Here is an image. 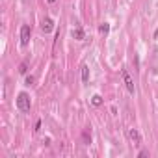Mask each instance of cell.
<instances>
[{"mask_svg": "<svg viewBox=\"0 0 158 158\" xmlns=\"http://www.w3.org/2000/svg\"><path fill=\"white\" fill-rule=\"evenodd\" d=\"M108 30H110V24H106V22L99 26V32H100V34H108Z\"/></svg>", "mask_w": 158, "mask_h": 158, "instance_id": "obj_9", "label": "cell"}, {"mask_svg": "<svg viewBox=\"0 0 158 158\" xmlns=\"http://www.w3.org/2000/svg\"><path fill=\"white\" fill-rule=\"evenodd\" d=\"M73 37L74 39H84V30L80 26H76V30H73Z\"/></svg>", "mask_w": 158, "mask_h": 158, "instance_id": "obj_7", "label": "cell"}, {"mask_svg": "<svg viewBox=\"0 0 158 158\" xmlns=\"http://www.w3.org/2000/svg\"><path fill=\"white\" fill-rule=\"evenodd\" d=\"M47 2H48V4H54V2H56V0H47Z\"/></svg>", "mask_w": 158, "mask_h": 158, "instance_id": "obj_12", "label": "cell"}, {"mask_svg": "<svg viewBox=\"0 0 158 158\" xmlns=\"http://www.w3.org/2000/svg\"><path fill=\"white\" fill-rule=\"evenodd\" d=\"M30 35H32L30 26H28V24H22V28H21V45H22V47H26V45L30 43Z\"/></svg>", "mask_w": 158, "mask_h": 158, "instance_id": "obj_2", "label": "cell"}, {"mask_svg": "<svg viewBox=\"0 0 158 158\" xmlns=\"http://www.w3.org/2000/svg\"><path fill=\"white\" fill-rule=\"evenodd\" d=\"M17 108L21 112H28L30 110V97L26 93H19V97H17Z\"/></svg>", "mask_w": 158, "mask_h": 158, "instance_id": "obj_1", "label": "cell"}, {"mask_svg": "<svg viewBox=\"0 0 158 158\" xmlns=\"http://www.w3.org/2000/svg\"><path fill=\"white\" fill-rule=\"evenodd\" d=\"M121 74H123V80H125V86H126V89H129V93H132V95H134L136 88H134V80L130 78L129 71H126V69H123V71H121Z\"/></svg>", "mask_w": 158, "mask_h": 158, "instance_id": "obj_3", "label": "cell"}, {"mask_svg": "<svg viewBox=\"0 0 158 158\" xmlns=\"http://www.w3.org/2000/svg\"><path fill=\"white\" fill-rule=\"evenodd\" d=\"M52 28H54V22H52V19H45L43 24H41V30L45 34H48V32H52Z\"/></svg>", "mask_w": 158, "mask_h": 158, "instance_id": "obj_5", "label": "cell"}, {"mask_svg": "<svg viewBox=\"0 0 158 158\" xmlns=\"http://www.w3.org/2000/svg\"><path fill=\"white\" fill-rule=\"evenodd\" d=\"M35 82V78H34V76H26V86H32Z\"/></svg>", "mask_w": 158, "mask_h": 158, "instance_id": "obj_11", "label": "cell"}, {"mask_svg": "<svg viewBox=\"0 0 158 158\" xmlns=\"http://www.w3.org/2000/svg\"><path fill=\"white\" fill-rule=\"evenodd\" d=\"M26 71H28L26 63H21V67H19V73H21V74H26Z\"/></svg>", "mask_w": 158, "mask_h": 158, "instance_id": "obj_10", "label": "cell"}, {"mask_svg": "<svg viewBox=\"0 0 158 158\" xmlns=\"http://www.w3.org/2000/svg\"><path fill=\"white\" fill-rule=\"evenodd\" d=\"M129 138H130L132 141H134L136 145H140V143H141V138H140V132H138L136 129H130V130H129Z\"/></svg>", "mask_w": 158, "mask_h": 158, "instance_id": "obj_4", "label": "cell"}, {"mask_svg": "<svg viewBox=\"0 0 158 158\" xmlns=\"http://www.w3.org/2000/svg\"><path fill=\"white\" fill-rule=\"evenodd\" d=\"M82 82L84 84L89 82V67L88 65H82Z\"/></svg>", "mask_w": 158, "mask_h": 158, "instance_id": "obj_6", "label": "cell"}, {"mask_svg": "<svg viewBox=\"0 0 158 158\" xmlns=\"http://www.w3.org/2000/svg\"><path fill=\"white\" fill-rule=\"evenodd\" d=\"M91 104H93V106H100V104H103V97H100V95H93Z\"/></svg>", "mask_w": 158, "mask_h": 158, "instance_id": "obj_8", "label": "cell"}]
</instances>
